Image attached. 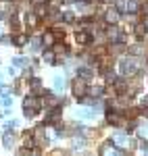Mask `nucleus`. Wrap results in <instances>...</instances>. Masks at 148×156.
I'll return each mask as SVG.
<instances>
[{"instance_id":"1","label":"nucleus","mask_w":148,"mask_h":156,"mask_svg":"<svg viewBox=\"0 0 148 156\" xmlns=\"http://www.w3.org/2000/svg\"><path fill=\"white\" fill-rule=\"evenodd\" d=\"M138 69H140V62H138V58H134V56H125V58L119 60V73L125 75V77L134 75Z\"/></svg>"},{"instance_id":"2","label":"nucleus","mask_w":148,"mask_h":156,"mask_svg":"<svg viewBox=\"0 0 148 156\" xmlns=\"http://www.w3.org/2000/svg\"><path fill=\"white\" fill-rule=\"evenodd\" d=\"M40 108H42V100H40L38 96H27L23 100V110H25L27 117H34Z\"/></svg>"},{"instance_id":"3","label":"nucleus","mask_w":148,"mask_h":156,"mask_svg":"<svg viewBox=\"0 0 148 156\" xmlns=\"http://www.w3.org/2000/svg\"><path fill=\"white\" fill-rule=\"evenodd\" d=\"M73 94L77 98H84L88 94V87L86 83H84V79H75V83H73Z\"/></svg>"},{"instance_id":"4","label":"nucleus","mask_w":148,"mask_h":156,"mask_svg":"<svg viewBox=\"0 0 148 156\" xmlns=\"http://www.w3.org/2000/svg\"><path fill=\"white\" fill-rule=\"evenodd\" d=\"M104 19H106V23L117 25V23H119V19H121V15H119V11H117V9H111V11H106Z\"/></svg>"},{"instance_id":"5","label":"nucleus","mask_w":148,"mask_h":156,"mask_svg":"<svg viewBox=\"0 0 148 156\" xmlns=\"http://www.w3.org/2000/svg\"><path fill=\"white\" fill-rule=\"evenodd\" d=\"M102 156H123L115 146H113V142H106L104 144V148H102Z\"/></svg>"},{"instance_id":"6","label":"nucleus","mask_w":148,"mask_h":156,"mask_svg":"<svg viewBox=\"0 0 148 156\" xmlns=\"http://www.w3.org/2000/svg\"><path fill=\"white\" fill-rule=\"evenodd\" d=\"M106 36H109V40H111L113 44H119V42L123 40V36L119 34V29H115V27H111V29H109V34H106Z\"/></svg>"},{"instance_id":"7","label":"nucleus","mask_w":148,"mask_h":156,"mask_svg":"<svg viewBox=\"0 0 148 156\" xmlns=\"http://www.w3.org/2000/svg\"><path fill=\"white\" fill-rule=\"evenodd\" d=\"M54 40H56V34H52V31L42 34V44L44 46H54Z\"/></svg>"},{"instance_id":"8","label":"nucleus","mask_w":148,"mask_h":156,"mask_svg":"<svg viewBox=\"0 0 148 156\" xmlns=\"http://www.w3.org/2000/svg\"><path fill=\"white\" fill-rule=\"evenodd\" d=\"M115 144H119L121 148H125V146L129 144V140H127V135H123V133H117V135H115Z\"/></svg>"},{"instance_id":"9","label":"nucleus","mask_w":148,"mask_h":156,"mask_svg":"<svg viewBox=\"0 0 148 156\" xmlns=\"http://www.w3.org/2000/svg\"><path fill=\"white\" fill-rule=\"evenodd\" d=\"M23 144H25L27 150H34V148H36V142H34V135H31V133H27V135H25Z\"/></svg>"},{"instance_id":"10","label":"nucleus","mask_w":148,"mask_h":156,"mask_svg":"<svg viewBox=\"0 0 148 156\" xmlns=\"http://www.w3.org/2000/svg\"><path fill=\"white\" fill-rule=\"evenodd\" d=\"M13 62H15V69H21V67H27V62H29V60L23 58V56H17Z\"/></svg>"},{"instance_id":"11","label":"nucleus","mask_w":148,"mask_h":156,"mask_svg":"<svg viewBox=\"0 0 148 156\" xmlns=\"http://www.w3.org/2000/svg\"><path fill=\"white\" fill-rule=\"evenodd\" d=\"M75 40H77V42H79V44H88V42H90V40H92V37L88 36V34H84V31H79V34H77V36H75Z\"/></svg>"},{"instance_id":"12","label":"nucleus","mask_w":148,"mask_h":156,"mask_svg":"<svg viewBox=\"0 0 148 156\" xmlns=\"http://www.w3.org/2000/svg\"><path fill=\"white\" fill-rule=\"evenodd\" d=\"M54 90H59V92L65 90V77H54Z\"/></svg>"},{"instance_id":"13","label":"nucleus","mask_w":148,"mask_h":156,"mask_svg":"<svg viewBox=\"0 0 148 156\" xmlns=\"http://www.w3.org/2000/svg\"><path fill=\"white\" fill-rule=\"evenodd\" d=\"M138 9H140V4L136 0H127V11L129 12H138Z\"/></svg>"},{"instance_id":"14","label":"nucleus","mask_w":148,"mask_h":156,"mask_svg":"<svg viewBox=\"0 0 148 156\" xmlns=\"http://www.w3.org/2000/svg\"><path fill=\"white\" fill-rule=\"evenodd\" d=\"M106 121H109L111 125H117V123H119V117H117L115 112H109V115H106Z\"/></svg>"},{"instance_id":"15","label":"nucleus","mask_w":148,"mask_h":156,"mask_svg":"<svg viewBox=\"0 0 148 156\" xmlns=\"http://www.w3.org/2000/svg\"><path fill=\"white\" fill-rule=\"evenodd\" d=\"M11 96H6V94H2V96H0V104H2V106H11Z\"/></svg>"},{"instance_id":"16","label":"nucleus","mask_w":148,"mask_h":156,"mask_svg":"<svg viewBox=\"0 0 148 156\" xmlns=\"http://www.w3.org/2000/svg\"><path fill=\"white\" fill-rule=\"evenodd\" d=\"M27 23L31 25V27H36V25H38V17H36V15H31V12H29V15H27Z\"/></svg>"},{"instance_id":"17","label":"nucleus","mask_w":148,"mask_h":156,"mask_svg":"<svg viewBox=\"0 0 148 156\" xmlns=\"http://www.w3.org/2000/svg\"><path fill=\"white\" fill-rule=\"evenodd\" d=\"M13 142H15V137H13L11 133H4V146L9 148V146H13Z\"/></svg>"},{"instance_id":"18","label":"nucleus","mask_w":148,"mask_h":156,"mask_svg":"<svg viewBox=\"0 0 148 156\" xmlns=\"http://www.w3.org/2000/svg\"><path fill=\"white\" fill-rule=\"evenodd\" d=\"M44 60H46L48 65H54V54H52V52H44Z\"/></svg>"},{"instance_id":"19","label":"nucleus","mask_w":148,"mask_h":156,"mask_svg":"<svg viewBox=\"0 0 148 156\" xmlns=\"http://www.w3.org/2000/svg\"><path fill=\"white\" fill-rule=\"evenodd\" d=\"M25 40H27L25 36H15V37H13V42H15L17 46H21V44H25Z\"/></svg>"},{"instance_id":"20","label":"nucleus","mask_w":148,"mask_h":156,"mask_svg":"<svg viewBox=\"0 0 148 156\" xmlns=\"http://www.w3.org/2000/svg\"><path fill=\"white\" fill-rule=\"evenodd\" d=\"M88 94L90 96H100L102 94V87H92V90H88Z\"/></svg>"},{"instance_id":"21","label":"nucleus","mask_w":148,"mask_h":156,"mask_svg":"<svg viewBox=\"0 0 148 156\" xmlns=\"http://www.w3.org/2000/svg\"><path fill=\"white\" fill-rule=\"evenodd\" d=\"M79 77H84V79L86 77H92V71L90 69H79Z\"/></svg>"},{"instance_id":"22","label":"nucleus","mask_w":148,"mask_h":156,"mask_svg":"<svg viewBox=\"0 0 148 156\" xmlns=\"http://www.w3.org/2000/svg\"><path fill=\"white\" fill-rule=\"evenodd\" d=\"M31 87H34V90H40V87H42V81H40L38 77H34V79H31Z\"/></svg>"},{"instance_id":"23","label":"nucleus","mask_w":148,"mask_h":156,"mask_svg":"<svg viewBox=\"0 0 148 156\" xmlns=\"http://www.w3.org/2000/svg\"><path fill=\"white\" fill-rule=\"evenodd\" d=\"M17 125H19L17 121H9V123H6V129H9V127H17Z\"/></svg>"},{"instance_id":"24","label":"nucleus","mask_w":148,"mask_h":156,"mask_svg":"<svg viewBox=\"0 0 148 156\" xmlns=\"http://www.w3.org/2000/svg\"><path fill=\"white\" fill-rule=\"evenodd\" d=\"M65 21H73V15L71 12H65Z\"/></svg>"},{"instance_id":"25","label":"nucleus","mask_w":148,"mask_h":156,"mask_svg":"<svg viewBox=\"0 0 148 156\" xmlns=\"http://www.w3.org/2000/svg\"><path fill=\"white\" fill-rule=\"evenodd\" d=\"M142 106H144V108H148V96H144V98H142Z\"/></svg>"},{"instance_id":"26","label":"nucleus","mask_w":148,"mask_h":156,"mask_svg":"<svg viewBox=\"0 0 148 156\" xmlns=\"http://www.w3.org/2000/svg\"><path fill=\"white\" fill-rule=\"evenodd\" d=\"M46 2H48V0H34V4H38V6H40V4H46Z\"/></svg>"},{"instance_id":"27","label":"nucleus","mask_w":148,"mask_h":156,"mask_svg":"<svg viewBox=\"0 0 148 156\" xmlns=\"http://www.w3.org/2000/svg\"><path fill=\"white\" fill-rule=\"evenodd\" d=\"M142 25H144V29H146V31H148V17H146V19H144V23H142Z\"/></svg>"},{"instance_id":"28","label":"nucleus","mask_w":148,"mask_h":156,"mask_svg":"<svg viewBox=\"0 0 148 156\" xmlns=\"http://www.w3.org/2000/svg\"><path fill=\"white\" fill-rule=\"evenodd\" d=\"M52 156H63V152H52Z\"/></svg>"},{"instance_id":"29","label":"nucleus","mask_w":148,"mask_h":156,"mask_svg":"<svg viewBox=\"0 0 148 156\" xmlns=\"http://www.w3.org/2000/svg\"><path fill=\"white\" fill-rule=\"evenodd\" d=\"M0 36H2V34H0Z\"/></svg>"}]
</instances>
